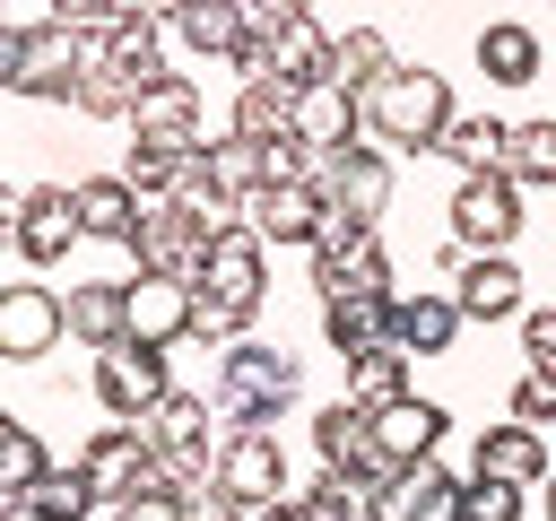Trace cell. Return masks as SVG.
Wrapping results in <instances>:
<instances>
[{"label": "cell", "instance_id": "cell-1", "mask_svg": "<svg viewBox=\"0 0 556 521\" xmlns=\"http://www.w3.org/2000/svg\"><path fill=\"white\" fill-rule=\"evenodd\" d=\"M200 330L191 339H217V347H235L243 330H252V313H261V295H269V234L243 217V226H226L217 243H208V260H200Z\"/></svg>", "mask_w": 556, "mask_h": 521}, {"label": "cell", "instance_id": "cell-2", "mask_svg": "<svg viewBox=\"0 0 556 521\" xmlns=\"http://www.w3.org/2000/svg\"><path fill=\"white\" fill-rule=\"evenodd\" d=\"M452 78L443 69H417V61H400L382 87H365V139H382V148H443V130H452Z\"/></svg>", "mask_w": 556, "mask_h": 521}, {"label": "cell", "instance_id": "cell-3", "mask_svg": "<svg viewBox=\"0 0 556 521\" xmlns=\"http://www.w3.org/2000/svg\"><path fill=\"white\" fill-rule=\"evenodd\" d=\"M78 69H87V35L61 26V17H35V26H9L0 35V87H17L35 104H70L78 96Z\"/></svg>", "mask_w": 556, "mask_h": 521}, {"label": "cell", "instance_id": "cell-4", "mask_svg": "<svg viewBox=\"0 0 556 521\" xmlns=\"http://www.w3.org/2000/svg\"><path fill=\"white\" fill-rule=\"evenodd\" d=\"M295 391H304V365H295L287 347H252V339H235L226 365H217V408H226L235 425H269Z\"/></svg>", "mask_w": 556, "mask_h": 521}, {"label": "cell", "instance_id": "cell-5", "mask_svg": "<svg viewBox=\"0 0 556 521\" xmlns=\"http://www.w3.org/2000/svg\"><path fill=\"white\" fill-rule=\"evenodd\" d=\"M313 287H321V304H330V295H400V287H391V260H382V243H374V226L348 217V208H330L321 234H313Z\"/></svg>", "mask_w": 556, "mask_h": 521}, {"label": "cell", "instance_id": "cell-6", "mask_svg": "<svg viewBox=\"0 0 556 521\" xmlns=\"http://www.w3.org/2000/svg\"><path fill=\"white\" fill-rule=\"evenodd\" d=\"M313 182L330 191V208H348V217H365V226H374V217L391 208V182H400V174H391V156H382V148L348 139V148H313Z\"/></svg>", "mask_w": 556, "mask_h": 521}, {"label": "cell", "instance_id": "cell-7", "mask_svg": "<svg viewBox=\"0 0 556 521\" xmlns=\"http://www.w3.org/2000/svg\"><path fill=\"white\" fill-rule=\"evenodd\" d=\"M521 182L513 174H460V191H452V234L469 243V252H513V234H521Z\"/></svg>", "mask_w": 556, "mask_h": 521}, {"label": "cell", "instance_id": "cell-8", "mask_svg": "<svg viewBox=\"0 0 556 521\" xmlns=\"http://www.w3.org/2000/svg\"><path fill=\"white\" fill-rule=\"evenodd\" d=\"M70 339V295H52L43 278H17V287H0V356L9 365H35V356H52Z\"/></svg>", "mask_w": 556, "mask_h": 521}, {"label": "cell", "instance_id": "cell-9", "mask_svg": "<svg viewBox=\"0 0 556 521\" xmlns=\"http://www.w3.org/2000/svg\"><path fill=\"white\" fill-rule=\"evenodd\" d=\"M374 521H469V478H452L443 460L391 469L374 486Z\"/></svg>", "mask_w": 556, "mask_h": 521}, {"label": "cell", "instance_id": "cell-10", "mask_svg": "<svg viewBox=\"0 0 556 521\" xmlns=\"http://www.w3.org/2000/svg\"><path fill=\"white\" fill-rule=\"evenodd\" d=\"M208 243H217V234H208L182 200H148V217H139V234H130L139 269H156V278H200Z\"/></svg>", "mask_w": 556, "mask_h": 521}, {"label": "cell", "instance_id": "cell-11", "mask_svg": "<svg viewBox=\"0 0 556 521\" xmlns=\"http://www.w3.org/2000/svg\"><path fill=\"white\" fill-rule=\"evenodd\" d=\"M217 478L261 512V504H278V495H304L295 478H287V443L269 434V425H235L226 443H217Z\"/></svg>", "mask_w": 556, "mask_h": 521}, {"label": "cell", "instance_id": "cell-12", "mask_svg": "<svg viewBox=\"0 0 556 521\" xmlns=\"http://www.w3.org/2000/svg\"><path fill=\"white\" fill-rule=\"evenodd\" d=\"M174 382H165V347L156 339H113V347H96V399L113 408V417H139L148 399H165Z\"/></svg>", "mask_w": 556, "mask_h": 521}, {"label": "cell", "instance_id": "cell-13", "mask_svg": "<svg viewBox=\"0 0 556 521\" xmlns=\"http://www.w3.org/2000/svg\"><path fill=\"white\" fill-rule=\"evenodd\" d=\"M547 469H556V443H547V425H521V417H504V425H486V434L469 443V478L547 486Z\"/></svg>", "mask_w": 556, "mask_h": 521}, {"label": "cell", "instance_id": "cell-14", "mask_svg": "<svg viewBox=\"0 0 556 521\" xmlns=\"http://www.w3.org/2000/svg\"><path fill=\"white\" fill-rule=\"evenodd\" d=\"M78 460H87V478H96L104 504H122V495H139V486H165V478H156V443H148L130 417H113Z\"/></svg>", "mask_w": 556, "mask_h": 521}, {"label": "cell", "instance_id": "cell-15", "mask_svg": "<svg viewBox=\"0 0 556 521\" xmlns=\"http://www.w3.org/2000/svg\"><path fill=\"white\" fill-rule=\"evenodd\" d=\"M191 330H200V287H191V278H156V269H139V278H130V339L182 347Z\"/></svg>", "mask_w": 556, "mask_h": 521}, {"label": "cell", "instance_id": "cell-16", "mask_svg": "<svg viewBox=\"0 0 556 521\" xmlns=\"http://www.w3.org/2000/svg\"><path fill=\"white\" fill-rule=\"evenodd\" d=\"M130 139H156V148H208L200 139V87L182 69H165L156 87H139L130 104Z\"/></svg>", "mask_w": 556, "mask_h": 521}, {"label": "cell", "instance_id": "cell-17", "mask_svg": "<svg viewBox=\"0 0 556 521\" xmlns=\"http://www.w3.org/2000/svg\"><path fill=\"white\" fill-rule=\"evenodd\" d=\"M313 452H321L330 469L391 478V460H382V443H374V408H365V399H330V408H313Z\"/></svg>", "mask_w": 556, "mask_h": 521}, {"label": "cell", "instance_id": "cell-18", "mask_svg": "<svg viewBox=\"0 0 556 521\" xmlns=\"http://www.w3.org/2000/svg\"><path fill=\"white\" fill-rule=\"evenodd\" d=\"M78 234H87V217H78V191H26L17 226H9V243H17L35 269L70 260V243H78Z\"/></svg>", "mask_w": 556, "mask_h": 521}, {"label": "cell", "instance_id": "cell-19", "mask_svg": "<svg viewBox=\"0 0 556 521\" xmlns=\"http://www.w3.org/2000/svg\"><path fill=\"white\" fill-rule=\"evenodd\" d=\"M261 26H269V69L278 78H295V87L339 78V35L330 26H313V17H261Z\"/></svg>", "mask_w": 556, "mask_h": 521}, {"label": "cell", "instance_id": "cell-20", "mask_svg": "<svg viewBox=\"0 0 556 521\" xmlns=\"http://www.w3.org/2000/svg\"><path fill=\"white\" fill-rule=\"evenodd\" d=\"M321 217H330V191H321L313 174H304V182H269V191H252V226H261L269 243H304V252H313Z\"/></svg>", "mask_w": 556, "mask_h": 521}, {"label": "cell", "instance_id": "cell-21", "mask_svg": "<svg viewBox=\"0 0 556 521\" xmlns=\"http://www.w3.org/2000/svg\"><path fill=\"white\" fill-rule=\"evenodd\" d=\"M452 304L469 321H521V269H513V252H469L460 278H452Z\"/></svg>", "mask_w": 556, "mask_h": 521}, {"label": "cell", "instance_id": "cell-22", "mask_svg": "<svg viewBox=\"0 0 556 521\" xmlns=\"http://www.w3.org/2000/svg\"><path fill=\"white\" fill-rule=\"evenodd\" d=\"M374 443H382V460H391V469H417V460H434V452H443V408L408 391V399L374 408Z\"/></svg>", "mask_w": 556, "mask_h": 521}, {"label": "cell", "instance_id": "cell-23", "mask_svg": "<svg viewBox=\"0 0 556 521\" xmlns=\"http://www.w3.org/2000/svg\"><path fill=\"white\" fill-rule=\"evenodd\" d=\"M295 139H304V148H348V139H365V96H356L348 78L304 87V104H295Z\"/></svg>", "mask_w": 556, "mask_h": 521}, {"label": "cell", "instance_id": "cell-24", "mask_svg": "<svg viewBox=\"0 0 556 521\" xmlns=\"http://www.w3.org/2000/svg\"><path fill=\"white\" fill-rule=\"evenodd\" d=\"M295 104H304L295 78H278V69H269V78H243L226 130H243V139H295Z\"/></svg>", "mask_w": 556, "mask_h": 521}, {"label": "cell", "instance_id": "cell-25", "mask_svg": "<svg viewBox=\"0 0 556 521\" xmlns=\"http://www.w3.org/2000/svg\"><path fill=\"white\" fill-rule=\"evenodd\" d=\"M70 191H78V217H87V234L130 252V234H139V217H148V200L130 191V174H87V182H70Z\"/></svg>", "mask_w": 556, "mask_h": 521}, {"label": "cell", "instance_id": "cell-26", "mask_svg": "<svg viewBox=\"0 0 556 521\" xmlns=\"http://www.w3.org/2000/svg\"><path fill=\"white\" fill-rule=\"evenodd\" d=\"M460 304H452V287L443 295H391V339L408 347V356H452V339H460Z\"/></svg>", "mask_w": 556, "mask_h": 521}, {"label": "cell", "instance_id": "cell-27", "mask_svg": "<svg viewBox=\"0 0 556 521\" xmlns=\"http://www.w3.org/2000/svg\"><path fill=\"white\" fill-rule=\"evenodd\" d=\"M70 339H78V347L130 339V287H122V278H78V287H70Z\"/></svg>", "mask_w": 556, "mask_h": 521}, {"label": "cell", "instance_id": "cell-28", "mask_svg": "<svg viewBox=\"0 0 556 521\" xmlns=\"http://www.w3.org/2000/svg\"><path fill=\"white\" fill-rule=\"evenodd\" d=\"M96 43H104V52H113L139 87H156V78H165V17H156V9H139V0H130V9L96 35Z\"/></svg>", "mask_w": 556, "mask_h": 521}, {"label": "cell", "instance_id": "cell-29", "mask_svg": "<svg viewBox=\"0 0 556 521\" xmlns=\"http://www.w3.org/2000/svg\"><path fill=\"white\" fill-rule=\"evenodd\" d=\"M130 425H139L156 452H208V391H165V399H148Z\"/></svg>", "mask_w": 556, "mask_h": 521}, {"label": "cell", "instance_id": "cell-30", "mask_svg": "<svg viewBox=\"0 0 556 521\" xmlns=\"http://www.w3.org/2000/svg\"><path fill=\"white\" fill-rule=\"evenodd\" d=\"M478 69H486L495 87H530V78H539V26L486 17V26H478Z\"/></svg>", "mask_w": 556, "mask_h": 521}, {"label": "cell", "instance_id": "cell-31", "mask_svg": "<svg viewBox=\"0 0 556 521\" xmlns=\"http://www.w3.org/2000/svg\"><path fill=\"white\" fill-rule=\"evenodd\" d=\"M70 104H78L87 122H130V104H139V78H130V69H122V61H113L96 35H87V69H78V96H70Z\"/></svg>", "mask_w": 556, "mask_h": 521}, {"label": "cell", "instance_id": "cell-32", "mask_svg": "<svg viewBox=\"0 0 556 521\" xmlns=\"http://www.w3.org/2000/svg\"><path fill=\"white\" fill-rule=\"evenodd\" d=\"M321 339H330L339 356L391 347V295H330V304H321Z\"/></svg>", "mask_w": 556, "mask_h": 521}, {"label": "cell", "instance_id": "cell-33", "mask_svg": "<svg viewBox=\"0 0 556 521\" xmlns=\"http://www.w3.org/2000/svg\"><path fill=\"white\" fill-rule=\"evenodd\" d=\"M174 35H182L200 61H226V52L252 35V0H191V9L174 17Z\"/></svg>", "mask_w": 556, "mask_h": 521}, {"label": "cell", "instance_id": "cell-34", "mask_svg": "<svg viewBox=\"0 0 556 521\" xmlns=\"http://www.w3.org/2000/svg\"><path fill=\"white\" fill-rule=\"evenodd\" d=\"M443 156H452L460 174H504V156H513V122H495V113H452Z\"/></svg>", "mask_w": 556, "mask_h": 521}, {"label": "cell", "instance_id": "cell-35", "mask_svg": "<svg viewBox=\"0 0 556 521\" xmlns=\"http://www.w3.org/2000/svg\"><path fill=\"white\" fill-rule=\"evenodd\" d=\"M208 174L252 208V191H269V139H243V130H226V139H208Z\"/></svg>", "mask_w": 556, "mask_h": 521}, {"label": "cell", "instance_id": "cell-36", "mask_svg": "<svg viewBox=\"0 0 556 521\" xmlns=\"http://www.w3.org/2000/svg\"><path fill=\"white\" fill-rule=\"evenodd\" d=\"M348 399H365V408H391V399H408V347L391 339V347H365V356H348Z\"/></svg>", "mask_w": 556, "mask_h": 521}, {"label": "cell", "instance_id": "cell-37", "mask_svg": "<svg viewBox=\"0 0 556 521\" xmlns=\"http://www.w3.org/2000/svg\"><path fill=\"white\" fill-rule=\"evenodd\" d=\"M374 486L382 478H356V469H330L321 460V478L304 486V504H313V521H374Z\"/></svg>", "mask_w": 556, "mask_h": 521}, {"label": "cell", "instance_id": "cell-38", "mask_svg": "<svg viewBox=\"0 0 556 521\" xmlns=\"http://www.w3.org/2000/svg\"><path fill=\"white\" fill-rule=\"evenodd\" d=\"M504 174H513L521 191H547V182H556V113L513 122V156H504Z\"/></svg>", "mask_w": 556, "mask_h": 521}, {"label": "cell", "instance_id": "cell-39", "mask_svg": "<svg viewBox=\"0 0 556 521\" xmlns=\"http://www.w3.org/2000/svg\"><path fill=\"white\" fill-rule=\"evenodd\" d=\"M391 69H400V52H391V35H382V26H348V35H339V78H348L356 96H365V87H382Z\"/></svg>", "mask_w": 556, "mask_h": 521}, {"label": "cell", "instance_id": "cell-40", "mask_svg": "<svg viewBox=\"0 0 556 521\" xmlns=\"http://www.w3.org/2000/svg\"><path fill=\"white\" fill-rule=\"evenodd\" d=\"M182 156H191V148H156V139H130L122 174H130V191H139V200H165V191L182 182Z\"/></svg>", "mask_w": 556, "mask_h": 521}, {"label": "cell", "instance_id": "cell-41", "mask_svg": "<svg viewBox=\"0 0 556 521\" xmlns=\"http://www.w3.org/2000/svg\"><path fill=\"white\" fill-rule=\"evenodd\" d=\"M43 478H52V460H43L35 425H9V434H0V486H9V495H35Z\"/></svg>", "mask_w": 556, "mask_h": 521}, {"label": "cell", "instance_id": "cell-42", "mask_svg": "<svg viewBox=\"0 0 556 521\" xmlns=\"http://www.w3.org/2000/svg\"><path fill=\"white\" fill-rule=\"evenodd\" d=\"M35 504H52L61 521H87V512H96L104 495H96V478H87V460H70V469H52V478L35 486Z\"/></svg>", "mask_w": 556, "mask_h": 521}, {"label": "cell", "instance_id": "cell-43", "mask_svg": "<svg viewBox=\"0 0 556 521\" xmlns=\"http://www.w3.org/2000/svg\"><path fill=\"white\" fill-rule=\"evenodd\" d=\"M504 417H521V425H556V373H547V365H530V373L513 382Z\"/></svg>", "mask_w": 556, "mask_h": 521}, {"label": "cell", "instance_id": "cell-44", "mask_svg": "<svg viewBox=\"0 0 556 521\" xmlns=\"http://www.w3.org/2000/svg\"><path fill=\"white\" fill-rule=\"evenodd\" d=\"M182 521H252V504L226 478H200V486H182Z\"/></svg>", "mask_w": 556, "mask_h": 521}, {"label": "cell", "instance_id": "cell-45", "mask_svg": "<svg viewBox=\"0 0 556 521\" xmlns=\"http://www.w3.org/2000/svg\"><path fill=\"white\" fill-rule=\"evenodd\" d=\"M521 504H530V486H513V478H469V521H521Z\"/></svg>", "mask_w": 556, "mask_h": 521}, {"label": "cell", "instance_id": "cell-46", "mask_svg": "<svg viewBox=\"0 0 556 521\" xmlns=\"http://www.w3.org/2000/svg\"><path fill=\"white\" fill-rule=\"evenodd\" d=\"M113 512H122V521H182V495H174V486H139V495H122Z\"/></svg>", "mask_w": 556, "mask_h": 521}, {"label": "cell", "instance_id": "cell-47", "mask_svg": "<svg viewBox=\"0 0 556 521\" xmlns=\"http://www.w3.org/2000/svg\"><path fill=\"white\" fill-rule=\"evenodd\" d=\"M122 9H130V0H52V17H61V26H78V35H104Z\"/></svg>", "mask_w": 556, "mask_h": 521}, {"label": "cell", "instance_id": "cell-48", "mask_svg": "<svg viewBox=\"0 0 556 521\" xmlns=\"http://www.w3.org/2000/svg\"><path fill=\"white\" fill-rule=\"evenodd\" d=\"M521 356L556 373V304H539V313H521Z\"/></svg>", "mask_w": 556, "mask_h": 521}, {"label": "cell", "instance_id": "cell-49", "mask_svg": "<svg viewBox=\"0 0 556 521\" xmlns=\"http://www.w3.org/2000/svg\"><path fill=\"white\" fill-rule=\"evenodd\" d=\"M252 521H313V504H304V495H278V504H261Z\"/></svg>", "mask_w": 556, "mask_h": 521}, {"label": "cell", "instance_id": "cell-50", "mask_svg": "<svg viewBox=\"0 0 556 521\" xmlns=\"http://www.w3.org/2000/svg\"><path fill=\"white\" fill-rule=\"evenodd\" d=\"M0 521H61V512H52V504H35V495H9V512H0Z\"/></svg>", "mask_w": 556, "mask_h": 521}, {"label": "cell", "instance_id": "cell-51", "mask_svg": "<svg viewBox=\"0 0 556 521\" xmlns=\"http://www.w3.org/2000/svg\"><path fill=\"white\" fill-rule=\"evenodd\" d=\"M252 17H313V0H252Z\"/></svg>", "mask_w": 556, "mask_h": 521}, {"label": "cell", "instance_id": "cell-52", "mask_svg": "<svg viewBox=\"0 0 556 521\" xmlns=\"http://www.w3.org/2000/svg\"><path fill=\"white\" fill-rule=\"evenodd\" d=\"M139 9H156V17H165V26H174V17H182V9H191V0H139Z\"/></svg>", "mask_w": 556, "mask_h": 521}, {"label": "cell", "instance_id": "cell-53", "mask_svg": "<svg viewBox=\"0 0 556 521\" xmlns=\"http://www.w3.org/2000/svg\"><path fill=\"white\" fill-rule=\"evenodd\" d=\"M547 478H556V469H547ZM539 504H547V521H556V486H547V495H539Z\"/></svg>", "mask_w": 556, "mask_h": 521}, {"label": "cell", "instance_id": "cell-54", "mask_svg": "<svg viewBox=\"0 0 556 521\" xmlns=\"http://www.w3.org/2000/svg\"><path fill=\"white\" fill-rule=\"evenodd\" d=\"M547 443H556V425H547Z\"/></svg>", "mask_w": 556, "mask_h": 521}]
</instances>
